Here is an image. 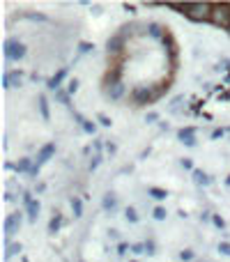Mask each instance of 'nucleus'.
<instances>
[{"label": "nucleus", "mask_w": 230, "mask_h": 262, "mask_svg": "<svg viewBox=\"0 0 230 262\" xmlns=\"http://www.w3.org/2000/svg\"><path fill=\"white\" fill-rule=\"evenodd\" d=\"M212 223H214L216 228H221V230H223V228H226V221H223V218L219 216V214H214V216H212Z\"/></svg>", "instance_id": "30"}, {"label": "nucleus", "mask_w": 230, "mask_h": 262, "mask_svg": "<svg viewBox=\"0 0 230 262\" xmlns=\"http://www.w3.org/2000/svg\"><path fill=\"white\" fill-rule=\"evenodd\" d=\"M145 120H147V122H157V120H159V115H157V113H147Z\"/></svg>", "instance_id": "38"}, {"label": "nucleus", "mask_w": 230, "mask_h": 262, "mask_svg": "<svg viewBox=\"0 0 230 262\" xmlns=\"http://www.w3.org/2000/svg\"><path fill=\"white\" fill-rule=\"evenodd\" d=\"M131 251H134V253H136V255H140V253H147L145 244H134V246H131Z\"/></svg>", "instance_id": "31"}, {"label": "nucleus", "mask_w": 230, "mask_h": 262, "mask_svg": "<svg viewBox=\"0 0 230 262\" xmlns=\"http://www.w3.org/2000/svg\"><path fill=\"white\" fill-rule=\"evenodd\" d=\"M39 210H42V205H39V200H32L25 205V214H28V218L30 221H35V218L39 216Z\"/></svg>", "instance_id": "13"}, {"label": "nucleus", "mask_w": 230, "mask_h": 262, "mask_svg": "<svg viewBox=\"0 0 230 262\" xmlns=\"http://www.w3.org/2000/svg\"><path fill=\"white\" fill-rule=\"evenodd\" d=\"M99 164H101V154H94V157H92V161H90V166H88V168H90V172L97 170V168H99Z\"/></svg>", "instance_id": "27"}, {"label": "nucleus", "mask_w": 230, "mask_h": 262, "mask_svg": "<svg viewBox=\"0 0 230 262\" xmlns=\"http://www.w3.org/2000/svg\"><path fill=\"white\" fill-rule=\"evenodd\" d=\"M65 76H67V67H62V69H58L48 81H46V88L48 90H53V92H58L60 90V85H62V81H65Z\"/></svg>", "instance_id": "9"}, {"label": "nucleus", "mask_w": 230, "mask_h": 262, "mask_svg": "<svg viewBox=\"0 0 230 262\" xmlns=\"http://www.w3.org/2000/svg\"><path fill=\"white\" fill-rule=\"evenodd\" d=\"M106 152H108V154H115V152H117V145L108 141V143H106Z\"/></svg>", "instance_id": "35"}, {"label": "nucleus", "mask_w": 230, "mask_h": 262, "mask_svg": "<svg viewBox=\"0 0 230 262\" xmlns=\"http://www.w3.org/2000/svg\"><path fill=\"white\" fill-rule=\"evenodd\" d=\"M159 99V95H157V90H154L152 85H138V88H134V92H131V101L136 106H145V104H152V101H157Z\"/></svg>", "instance_id": "2"}, {"label": "nucleus", "mask_w": 230, "mask_h": 262, "mask_svg": "<svg viewBox=\"0 0 230 262\" xmlns=\"http://www.w3.org/2000/svg\"><path fill=\"white\" fill-rule=\"evenodd\" d=\"M147 32H150L152 37H157V39H163V37H166V32H163V28H161L159 23H150V25H147Z\"/></svg>", "instance_id": "18"}, {"label": "nucleus", "mask_w": 230, "mask_h": 262, "mask_svg": "<svg viewBox=\"0 0 230 262\" xmlns=\"http://www.w3.org/2000/svg\"><path fill=\"white\" fill-rule=\"evenodd\" d=\"M131 262H136V260H131Z\"/></svg>", "instance_id": "42"}, {"label": "nucleus", "mask_w": 230, "mask_h": 262, "mask_svg": "<svg viewBox=\"0 0 230 262\" xmlns=\"http://www.w3.org/2000/svg\"><path fill=\"white\" fill-rule=\"evenodd\" d=\"M78 85H81V83H78L76 78H71V81L67 83V92H69V95H76V92H78Z\"/></svg>", "instance_id": "26"}, {"label": "nucleus", "mask_w": 230, "mask_h": 262, "mask_svg": "<svg viewBox=\"0 0 230 262\" xmlns=\"http://www.w3.org/2000/svg\"><path fill=\"white\" fill-rule=\"evenodd\" d=\"M223 134H226V131H223V129H214V131H212V138H223Z\"/></svg>", "instance_id": "37"}, {"label": "nucleus", "mask_w": 230, "mask_h": 262, "mask_svg": "<svg viewBox=\"0 0 230 262\" xmlns=\"http://www.w3.org/2000/svg\"><path fill=\"white\" fill-rule=\"evenodd\" d=\"M127 251H129V244H124V241H120V246H117V253H120V255H124V253H127Z\"/></svg>", "instance_id": "36"}, {"label": "nucleus", "mask_w": 230, "mask_h": 262, "mask_svg": "<svg viewBox=\"0 0 230 262\" xmlns=\"http://www.w3.org/2000/svg\"><path fill=\"white\" fill-rule=\"evenodd\" d=\"M23 223V214L21 212H14V214H9L7 218H5V237H12L14 232H19V228H21Z\"/></svg>", "instance_id": "5"}, {"label": "nucleus", "mask_w": 230, "mask_h": 262, "mask_svg": "<svg viewBox=\"0 0 230 262\" xmlns=\"http://www.w3.org/2000/svg\"><path fill=\"white\" fill-rule=\"evenodd\" d=\"M21 78H23V71H5L2 74V88L9 90V88H14V85H21Z\"/></svg>", "instance_id": "8"}, {"label": "nucleus", "mask_w": 230, "mask_h": 262, "mask_svg": "<svg viewBox=\"0 0 230 262\" xmlns=\"http://www.w3.org/2000/svg\"><path fill=\"white\" fill-rule=\"evenodd\" d=\"M53 95H55V99H58L60 104L69 106V92H65V90H58V92H53Z\"/></svg>", "instance_id": "24"}, {"label": "nucleus", "mask_w": 230, "mask_h": 262, "mask_svg": "<svg viewBox=\"0 0 230 262\" xmlns=\"http://www.w3.org/2000/svg\"><path fill=\"white\" fill-rule=\"evenodd\" d=\"M55 150H58V147H55V143H46L44 147H42V150L37 152V159H35V166H39V168H42V166L46 164V161H48V159L53 157L55 154Z\"/></svg>", "instance_id": "6"}, {"label": "nucleus", "mask_w": 230, "mask_h": 262, "mask_svg": "<svg viewBox=\"0 0 230 262\" xmlns=\"http://www.w3.org/2000/svg\"><path fill=\"white\" fill-rule=\"evenodd\" d=\"M37 101H39V113H42V118L48 122V120H51V113H48V101H46L44 95H39Z\"/></svg>", "instance_id": "17"}, {"label": "nucleus", "mask_w": 230, "mask_h": 262, "mask_svg": "<svg viewBox=\"0 0 230 262\" xmlns=\"http://www.w3.org/2000/svg\"><path fill=\"white\" fill-rule=\"evenodd\" d=\"M74 118H76V122L81 124V129H83L85 134H94V131H97V124H94L92 120H85L81 113H74Z\"/></svg>", "instance_id": "11"}, {"label": "nucleus", "mask_w": 230, "mask_h": 262, "mask_svg": "<svg viewBox=\"0 0 230 262\" xmlns=\"http://www.w3.org/2000/svg\"><path fill=\"white\" fill-rule=\"evenodd\" d=\"M219 251H221L223 255H230V241H221V244H219Z\"/></svg>", "instance_id": "32"}, {"label": "nucleus", "mask_w": 230, "mask_h": 262, "mask_svg": "<svg viewBox=\"0 0 230 262\" xmlns=\"http://www.w3.org/2000/svg\"><path fill=\"white\" fill-rule=\"evenodd\" d=\"M106 95L111 99H120L124 95V85L122 83H115V85H111V88H106Z\"/></svg>", "instance_id": "14"}, {"label": "nucleus", "mask_w": 230, "mask_h": 262, "mask_svg": "<svg viewBox=\"0 0 230 262\" xmlns=\"http://www.w3.org/2000/svg\"><path fill=\"white\" fill-rule=\"evenodd\" d=\"M97 120H99L101 127H111V124H113V122L108 120V115H104V113H99V115H97Z\"/></svg>", "instance_id": "29"}, {"label": "nucleus", "mask_w": 230, "mask_h": 262, "mask_svg": "<svg viewBox=\"0 0 230 262\" xmlns=\"http://www.w3.org/2000/svg\"><path fill=\"white\" fill-rule=\"evenodd\" d=\"M71 212H74L76 218L83 216V202H81V198H71Z\"/></svg>", "instance_id": "21"}, {"label": "nucleus", "mask_w": 230, "mask_h": 262, "mask_svg": "<svg viewBox=\"0 0 230 262\" xmlns=\"http://www.w3.org/2000/svg\"><path fill=\"white\" fill-rule=\"evenodd\" d=\"M154 218H157V221H163V218H166V210H163V207H154Z\"/></svg>", "instance_id": "28"}, {"label": "nucleus", "mask_w": 230, "mask_h": 262, "mask_svg": "<svg viewBox=\"0 0 230 262\" xmlns=\"http://www.w3.org/2000/svg\"><path fill=\"white\" fill-rule=\"evenodd\" d=\"M180 260H182V262H191L193 260V251H191V248H184V251H180Z\"/></svg>", "instance_id": "25"}, {"label": "nucleus", "mask_w": 230, "mask_h": 262, "mask_svg": "<svg viewBox=\"0 0 230 262\" xmlns=\"http://www.w3.org/2000/svg\"><path fill=\"white\" fill-rule=\"evenodd\" d=\"M177 138H180V143H184L186 147H196V129L193 127H182L177 131Z\"/></svg>", "instance_id": "7"}, {"label": "nucleus", "mask_w": 230, "mask_h": 262, "mask_svg": "<svg viewBox=\"0 0 230 262\" xmlns=\"http://www.w3.org/2000/svg\"><path fill=\"white\" fill-rule=\"evenodd\" d=\"M147 193L152 195L154 200H166V198H168V191H166V189H159V187H150Z\"/></svg>", "instance_id": "15"}, {"label": "nucleus", "mask_w": 230, "mask_h": 262, "mask_svg": "<svg viewBox=\"0 0 230 262\" xmlns=\"http://www.w3.org/2000/svg\"><path fill=\"white\" fill-rule=\"evenodd\" d=\"M209 21L214 25H221L223 30H230V5L223 2V5H212V19Z\"/></svg>", "instance_id": "3"}, {"label": "nucleus", "mask_w": 230, "mask_h": 262, "mask_svg": "<svg viewBox=\"0 0 230 262\" xmlns=\"http://www.w3.org/2000/svg\"><path fill=\"white\" fill-rule=\"evenodd\" d=\"M193 182H196L198 187H209V184H212V177L203 170H193Z\"/></svg>", "instance_id": "12"}, {"label": "nucleus", "mask_w": 230, "mask_h": 262, "mask_svg": "<svg viewBox=\"0 0 230 262\" xmlns=\"http://www.w3.org/2000/svg\"><path fill=\"white\" fill-rule=\"evenodd\" d=\"M180 166H182L184 170H193V164H191V159H182V161H180Z\"/></svg>", "instance_id": "34"}, {"label": "nucleus", "mask_w": 230, "mask_h": 262, "mask_svg": "<svg viewBox=\"0 0 230 262\" xmlns=\"http://www.w3.org/2000/svg\"><path fill=\"white\" fill-rule=\"evenodd\" d=\"M226 83H230V71H228V76H226Z\"/></svg>", "instance_id": "41"}, {"label": "nucleus", "mask_w": 230, "mask_h": 262, "mask_svg": "<svg viewBox=\"0 0 230 262\" xmlns=\"http://www.w3.org/2000/svg\"><path fill=\"white\" fill-rule=\"evenodd\" d=\"M92 48H94V46L88 44V42H81V44H78V51L81 53H88V51H92Z\"/></svg>", "instance_id": "33"}, {"label": "nucleus", "mask_w": 230, "mask_h": 262, "mask_svg": "<svg viewBox=\"0 0 230 262\" xmlns=\"http://www.w3.org/2000/svg\"><path fill=\"white\" fill-rule=\"evenodd\" d=\"M32 166H35V164H32V159L25 157V159H21V161L16 164L14 170H16V172H30V170H32Z\"/></svg>", "instance_id": "19"}, {"label": "nucleus", "mask_w": 230, "mask_h": 262, "mask_svg": "<svg viewBox=\"0 0 230 262\" xmlns=\"http://www.w3.org/2000/svg\"><path fill=\"white\" fill-rule=\"evenodd\" d=\"M122 48H124V35H113L106 42V51L113 53V55L115 53H122Z\"/></svg>", "instance_id": "10"}, {"label": "nucleus", "mask_w": 230, "mask_h": 262, "mask_svg": "<svg viewBox=\"0 0 230 262\" xmlns=\"http://www.w3.org/2000/svg\"><path fill=\"white\" fill-rule=\"evenodd\" d=\"M16 253H21V244H9L7 253H5V260H9V258H12V255H16Z\"/></svg>", "instance_id": "23"}, {"label": "nucleus", "mask_w": 230, "mask_h": 262, "mask_svg": "<svg viewBox=\"0 0 230 262\" xmlns=\"http://www.w3.org/2000/svg\"><path fill=\"white\" fill-rule=\"evenodd\" d=\"M145 248L150 255H154V241H145Z\"/></svg>", "instance_id": "39"}, {"label": "nucleus", "mask_w": 230, "mask_h": 262, "mask_svg": "<svg viewBox=\"0 0 230 262\" xmlns=\"http://www.w3.org/2000/svg\"><path fill=\"white\" fill-rule=\"evenodd\" d=\"M226 184H228V187H230V175H228V177H226Z\"/></svg>", "instance_id": "40"}, {"label": "nucleus", "mask_w": 230, "mask_h": 262, "mask_svg": "<svg viewBox=\"0 0 230 262\" xmlns=\"http://www.w3.org/2000/svg\"><path fill=\"white\" fill-rule=\"evenodd\" d=\"M101 205H104V210H106V212H113L115 207H117V198H115V193H106V195H104V202H101Z\"/></svg>", "instance_id": "16"}, {"label": "nucleus", "mask_w": 230, "mask_h": 262, "mask_svg": "<svg viewBox=\"0 0 230 262\" xmlns=\"http://www.w3.org/2000/svg\"><path fill=\"white\" fill-rule=\"evenodd\" d=\"M60 225H62V214L55 212L53 216H51V221H48V232H58L60 230Z\"/></svg>", "instance_id": "20"}, {"label": "nucleus", "mask_w": 230, "mask_h": 262, "mask_svg": "<svg viewBox=\"0 0 230 262\" xmlns=\"http://www.w3.org/2000/svg\"><path fill=\"white\" fill-rule=\"evenodd\" d=\"M168 7L180 9L191 21H209L212 19V5L209 2H168Z\"/></svg>", "instance_id": "1"}, {"label": "nucleus", "mask_w": 230, "mask_h": 262, "mask_svg": "<svg viewBox=\"0 0 230 262\" xmlns=\"http://www.w3.org/2000/svg\"><path fill=\"white\" fill-rule=\"evenodd\" d=\"M2 51H5V58H7L9 62H19L25 58V44L16 42V39H7Z\"/></svg>", "instance_id": "4"}, {"label": "nucleus", "mask_w": 230, "mask_h": 262, "mask_svg": "<svg viewBox=\"0 0 230 262\" xmlns=\"http://www.w3.org/2000/svg\"><path fill=\"white\" fill-rule=\"evenodd\" d=\"M124 218H127L129 223H138V212L134 210V207H127V210H124Z\"/></svg>", "instance_id": "22"}]
</instances>
